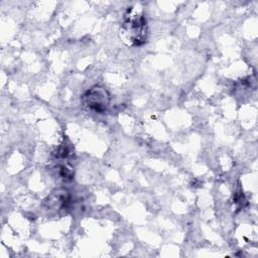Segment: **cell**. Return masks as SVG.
Wrapping results in <instances>:
<instances>
[{"label": "cell", "instance_id": "6da1fadb", "mask_svg": "<svg viewBox=\"0 0 258 258\" xmlns=\"http://www.w3.org/2000/svg\"><path fill=\"white\" fill-rule=\"evenodd\" d=\"M83 100L86 106L90 109L101 113L106 110L109 103V96L103 88L95 87L88 91L84 96Z\"/></svg>", "mask_w": 258, "mask_h": 258}]
</instances>
